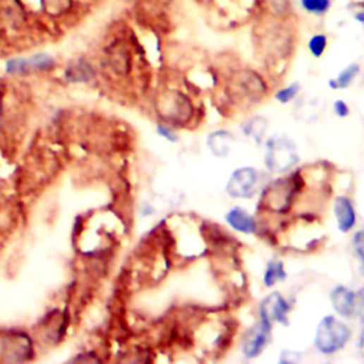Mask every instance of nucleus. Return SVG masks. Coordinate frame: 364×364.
Masks as SVG:
<instances>
[{"instance_id": "f257e3e1", "label": "nucleus", "mask_w": 364, "mask_h": 364, "mask_svg": "<svg viewBox=\"0 0 364 364\" xmlns=\"http://www.w3.org/2000/svg\"><path fill=\"white\" fill-rule=\"evenodd\" d=\"M253 29L255 50L269 70L292 59L296 44V30L292 19L262 16Z\"/></svg>"}, {"instance_id": "393cba45", "label": "nucleus", "mask_w": 364, "mask_h": 364, "mask_svg": "<svg viewBox=\"0 0 364 364\" xmlns=\"http://www.w3.org/2000/svg\"><path fill=\"white\" fill-rule=\"evenodd\" d=\"M2 111H4V95L2 91H0V116H2Z\"/></svg>"}, {"instance_id": "aec40b11", "label": "nucleus", "mask_w": 364, "mask_h": 364, "mask_svg": "<svg viewBox=\"0 0 364 364\" xmlns=\"http://www.w3.org/2000/svg\"><path fill=\"white\" fill-rule=\"evenodd\" d=\"M299 91H301V84H299V83H293V84H291V85H288V87H285V88L278 90L275 97H277V100H278L279 103L288 104V103H291V102L299 95Z\"/></svg>"}, {"instance_id": "ddd939ff", "label": "nucleus", "mask_w": 364, "mask_h": 364, "mask_svg": "<svg viewBox=\"0 0 364 364\" xmlns=\"http://www.w3.org/2000/svg\"><path fill=\"white\" fill-rule=\"evenodd\" d=\"M95 71L85 60H78L77 63L71 64L66 70V78L70 83H80V81H88L93 78Z\"/></svg>"}, {"instance_id": "f03ea898", "label": "nucleus", "mask_w": 364, "mask_h": 364, "mask_svg": "<svg viewBox=\"0 0 364 364\" xmlns=\"http://www.w3.org/2000/svg\"><path fill=\"white\" fill-rule=\"evenodd\" d=\"M267 93V84L265 78L255 70L242 68L233 71L228 80L226 95L232 104L255 106Z\"/></svg>"}, {"instance_id": "0eeeda50", "label": "nucleus", "mask_w": 364, "mask_h": 364, "mask_svg": "<svg viewBox=\"0 0 364 364\" xmlns=\"http://www.w3.org/2000/svg\"><path fill=\"white\" fill-rule=\"evenodd\" d=\"M291 312L289 303L279 293L269 295L260 305V317L267 319L270 323L279 322L288 324V313Z\"/></svg>"}, {"instance_id": "f3484780", "label": "nucleus", "mask_w": 364, "mask_h": 364, "mask_svg": "<svg viewBox=\"0 0 364 364\" xmlns=\"http://www.w3.org/2000/svg\"><path fill=\"white\" fill-rule=\"evenodd\" d=\"M229 142L231 135L226 131H217L212 135H210V147L217 155H226L229 151Z\"/></svg>"}, {"instance_id": "412c9836", "label": "nucleus", "mask_w": 364, "mask_h": 364, "mask_svg": "<svg viewBox=\"0 0 364 364\" xmlns=\"http://www.w3.org/2000/svg\"><path fill=\"white\" fill-rule=\"evenodd\" d=\"M354 246H356V253L364 266V231H360L354 235Z\"/></svg>"}, {"instance_id": "4468645a", "label": "nucleus", "mask_w": 364, "mask_h": 364, "mask_svg": "<svg viewBox=\"0 0 364 364\" xmlns=\"http://www.w3.org/2000/svg\"><path fill=\"white\" fill-rule=\"evenodd\" d=\"M360 74V66L357 63H351L344 67L340 74L329 81V85L334 90H344L353 84L356 77Z\"/></svg>"}, {"instance_id": "f8f14e48", "label": "nucleus", "mask_w": 364, "mask_h": 364, "mask_svg": "<svg viewBox=\"0 0 364 364\" xmlns=\"http://www.w3.org/2000/svg\"><path fill=\"white\" fill-rule=\"evenodd\" d=\"M77 0H43V13L50 18H61L75 11Z\"/></svg>"}, {"instance_id": "20e7f679", "label": "nucleus", "mask_w": 364, "mask_h": 364, "mask_svg": "<svg viewBox=\"0 0 364 364\" xmlns=\"http://www.w3.org/2000/svg\"><path fill=\"white\" fill-rule=\"evenodd\" d=\"M298 162L295 145L288 138H270L267 141L266 165L273 172H285Z\"/></svg>"}, {"instance_id": "6e6552de", "label": "nucleus", "mask_w": 364, "mask_h": 364, "mask_svg": "<svg viewBox=\"0 0 364 364\" xmlns=\"http://www.w3.org/2000/svg\"><path fill=\"white\" fill-rule=\"evenodd\" d=\"M259 16H269L278 19H292V0H257Z\"/></svg>"}, {"instance_id": "9b49d317", "label": "nucleus", "mask_w": 364, "mask_h": 364, "mask_svg": "<svg viewBox=\"0 0 364 364\" xmlns=\"http://www.w3.org/2000/svg\"><path fill=\"white\" fill-rule=\"evenodd\" d=\"M228 225L238 232L250 235L256 232V221L242 208H232L225 217Z\"/></svg>"}, {"instance_id": "1a4fd4ad", "label": "nucleus", "mask_w": 364, "mask_h": 364, "mask_svg": "<svg viewBox=\"0 0 364 364\" xmlns=\"http://www.w3.org/2000/svg\"><path fill=\"white\" fill-rule=\"evenodd\" d=\"M332 303L334 310L343 317H351L356 313V295L343 286L332 292Z\"/></svg>"}, {"instance_id": "39448f33", "label": "nucleus", "mask_w": 364, "mask_h": 364, "mask_svg": "<svg viewBox=\"0 0 364 364\" xmlns=\"http://www.w3.org/2000/svg\"><path fill=\"white\" fill-rule=\"evenodd\" d=\"M257 188V171L253 168H241L236 169L229 182H228V193L235 198H250L253 197Z\"/></svg>"}, {"instance_id": "2eb2a0df", "label": "nucleus", "mask_w": 364, "mask_h": 364, "mask_svg": "<svg viewBox=\"0 0 364 364\" xmlns=\"http://www.w3.org/2000/svg\"><path fill=\"white\" fill-rule=\"evenodd\" d=\"M286 279V270L282 262H269L263 275V284L272 288L277 282H284Z\"/></svg>"}, {"instance_id": "a878e982", "label": "nucleus", "mask_w": 364, "mask_h": 364, "mask_svg": "<svg viewBox=\"0 0 364 364\" xmlns=\"http://www.w3.org/2000/svg\"><path fill=\"white\" fill-rule=\"evenodd\" d=\"M360 347H361V351H363V354H364V334H363V339H361V344H360Z\"/></svg>"}, {"instance_id": "4be33fe9", "label": "nucleus", "mask_w": 364, "mask_h": 364, "mask_svg": "<svg viewBox=\"0 0 364 364\" xmlns=\"http://www.w3.org/2000/svg\"><path fill=\"white\" fill-rule=\"evenodd\" d=\"M157 131H158V134H159L161 137H164L165 140H168V141H171V142H176V141H178V135L175 134V131H174L169 126L159 124L158 128H157Z\"/></svg>"}, {"instance_id": "423d86ee", "label": "nucleus", "mask_w": 364, "mask_h": 364, "mask_svg": "<svg viewBox=\"0 0 364 364\" xmlns=\"http://www.w3.org/2000/svg\"><path fill=\"white\" fill-rule=\"evenodd\" d=\"M270 330L272 323L267 319L260 317L257 326L248 332L245 341H243V354L248 358H253L260 354V351L269 344L270 340Z\"/></svg>"}, {"instance_id": "dca6fc26", "label": "nucleus", "mask_w": 364, "mask_h": 364, "mask_svg": "<svg viewBox=\"0 0 364 364\" xmlns=\"http://www.w3.org/2000/svg\"><path fill=\"white\" fill-rule=\"evenodd\" d=\"M301 5L306 13L322 18L330 11L332 0H301Z\"/></svg>"}, {"instance_id": "6ab92c4d", "label": "nucleus", "mask_w": 364, "mask_h": 364, "mask_svg": "<svg viewBox=\"0 0 364 364\" xmlns=\"http://www.w3.org/2000/svg\"><path fill=\"white\" fill-rule=\"evenodd\" d=\"M308 47H309V51L313 57L320 59L327 49V36L323 35V33H317V35L312 36L310 40H309Z\"/></svg>"}, {"instance_id": "a211bd4d", "label": "nucleus", "mask_w": 364, "mask_h": 364, "mask_svg": "<svg viewBox=\"0 0 364 364\" xmlns=\"http://www.w3.org/2000/svg\"><path fill=\"white\" fill-rule=\"evenodd\" d=\"M30 71H47L56 66V60L44 53H37L28 59Z\"/></svg>"}, {"instance_id": "7ed1b4c3", "label": "nucleus", "mask_w": 364, "mask_h": 364, "mask_svg": "<svg viewBox=\"0 0 364 364\" xmlns=\"http://www.w3.org/2000/svg\"><path fill=\"white\" fill-rule=\"evenodd\" d=\"M350 336H351V332L344 323L339 322L333 316H327L319 324L315 341H316V347L322 353L333 354L347 343Z\"/></svg>"}, {"instance_id": "b1692460", "label": "nucleus", "mask_w": 364, "mask_h": 364, "mask_svg": "<svg viewBox=\"0 0 364 364\" xmlns=\"http://www.w3.org/2000/svg\"><path fill=\"white\" fill-rule=\"evenodd\" d=\"M353 16H354V19H356L358 23H361V25L364 26V9H356Z\"/></svg>"}, {"instance_id": "5701e85b", "label": "nucleus", "mask_w": 364, "mask_h": 364, "mask_svg": "<svg viewBox=\"0 0 364 364\" xmlns=\"http://www.w3.org/2000/svg\"><path fill=\"white\" fill-rule=\"evenodd\" d=\"M333 110H334L336 116H337V117H340V119H344V117H347V116L350 114V109H348V106H347L343 100H337V102H334V104H333Z\"/></svg>"}, {"instance_id": "9d476101", "label": "nucleus", "mask_w": 364, "mask_h": 364, "mask_svg": "<svg viewBox=\"0 0 364 364\" xmlns=\"http://www.w3.org/2000/svg\"><path fill=\"white\" fill-rule=\"evenodd\" d=\"M334 214L341 232H348L356 225V211L350 198L337 197L334 202Z\"/></svg>"}]
</instances>
